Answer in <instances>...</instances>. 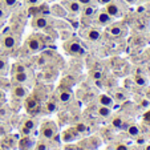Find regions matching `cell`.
<instances>
[{
  "label": "cell",
  "instance_id": "1",
  "mask_svg": "<svg viewBox=\"0 0 150 150\" xmlns=\"http://www.w3.org/2000/svg\"><path fill=\"white\" fill-rule=\"evenodd\" d=\"M57 133H59V129L54 121H44L40 125V137L45 141L53 139Z\"/></svg>",
  "mask_w": 150,
  "mask_h": 150
},
{
  "label": "cell",
  "instance_id": "2",
  "mask_svg": "<svg viewBox=\"0 0 150 150\" xmlns=\"http://www.w3.org/2000/svg\"><path fill=\"white\" fill-rule=\"evenodd\" d=\"M19 42H20V36L12 32V33H7L1 37V40H0V47H3L7 51H13V49L19 45Z\"/></svg>",
  "mask_w": 150,
  "mask_h": 150
},
{
  "label": "cell",
  "instance_id": "3",
  "mask_svg": "<svg viewBox=\"0 0 150 150\" xmlns=\"http://www.w3.org/2000/svg\"><path fill=\"white\" fill-rule=\"evenodd\" d=\"M25 45L31 53H37V52H40L44 48V40H42V37L40 35H31L27 39Z\"/></svg>",
  "mask_w": 150,
  "mask_h": 150
},
{
  "label": "cell",
  "instance_id": "4",
  "mask_svg": "<svg viewBox=\"0 0 150 150\" xmlns=\"http://www.w3.org/2000/svg\"><path fill=\"white\" fill-rule=\"evenodd\" d=\"M106 33L112 37H124L126 35V27L122 23H112L106 27Z\"/></svg>",
  "mask_w": 150,
  "mask_h": 150
},
{
  "label": "cell",
  "instance_id": "5",
  "mask_svg": "<svg viewBox=\"0 0 150 150\" xmlns=\"http://www.w3.org/2000/svg\"><path fill=\"white\" fill-rule=\"evenodd\" d=\"M104 11L106 12L109 16L113 17V19H120V17L122 16V8L120 7L118 3L114 1V0H112L110 3H108V4H105Z\"/></svg>",
  "mask_w": 150,
  "mask_h": 150
},
{
  "label": "cell",
  "instance_id": "6",
  "mask_svg": "<svg viewBox=\"0 0 150 150\" xmlns=\"http://www.w3.org/2000/svg\"><path fill=\"white\" fill-rule=\"evenodd\" d=\"M113 20H114L113 17L109 16V15L106 13L104 9L94 13V21H96V24L98 27H108V25H110V24L113 23Z\"/></svg>",
  "mask_w": 150,
  "mask_h": 150
},
{
  "label": "cell",
  "instance_id": "7",
  "mask_svg": "<svg viewBox=\"0 0 150 150\" xmlns=\"http://www.w3.org/2000/svg\"><path fill=\"white\" fill-rule=\"evenodd\" d=\"M64 49L68 52L69 54L72 56H79V54L82 53V47H81V42L77 41V40H71V41H67L64 44Z\"/></svg>",
  "mask_w": 150,
  "mask_h": 150
},
{
  "label": "cell",
  "instance_id": "8",
  "mask_svg": "<svg viewBox=\"0 0 150 150\" xmlns=\"http://www.w3.org/2000/svg\"><path fill=\"white\" fill-rule=\"evenodd\" d=\"M80 136H81V134H80L73 126H72V127H68V129H65V130L62 132L61 133V139H62V142L69 144V142H73V141H76V139H79Z\"/></svg>",
  "mask_w": 150,
  "mask_h": 150
},
{
  "label": "cell",
  "instance_id": "9",
  "mask_svg": "<svg viewBox=\"0 0 150 150\" xmlns=\"http://www.w3.org/2000/svg\"><path fill=\"white\" fill-rule=\"evenodd\" d=\"M62 6L67 11H69L72 15H79L81 13V9H82V6L77 1V0H64L62 1Z\"/></svg>",
  "mask_w": 150,
  "mask_h": 150
},
{
  "label": "cell",
  "instance_id": "10",
  "mask_svg": "<svg viewBox=\"0 0 150 150\" xmlns=\"http://www.w3.org/2000/svg\"><path fill=\"white\" fill-rule=\"evenodd\" d=\"M31 25L36 29H45L49 25V19L47 16H44V15H37V16H35L32 19Z\"/></svg>",
  "mask_w": 150,
  "mask_h": 150
},
{
  "label": "cell",
  "instance_id": "11",
  "mask_svg": "<svg viewBox=\"0 0 150 150\" xmlns=\"http://www.w3.org/2000/svg\"><path fill=\"white\" fill-rule=\"evenodd\" d=\"M11 93L15 98L23 100V98H27V97H28V89H27L23 84H16L12 86Z\"/></svg>",
  "mask_w": 150,
  "mask_h": 150
},
{
  "label": "cell",
  "instance_id": "12",
  "mask_svg": "<svg viewBox=\"0 0 150 150\" xmlns=\"http://www.w3.org/2000/svg\"><path fill=\"white\" fill-rule=\"evenodd\" d=\"M102 32L100 28H96V27H91V28L85 29V37L89 40V41H98L101 40Z\"/></svg>",
  "mask_w": 150,
  "mask_h": 150
},
{
  "label": "cell",
  "instance_id": "13",
  "mask_svg": "<svg viewBox=\"0 0 150 150\" xmlns=\"http://www.w3.org/2000/svg\"><path fill=\"white\" fill-rule=\"evenodd\" d=\"M35 144H36L35 138H32L31 136H24L19 142V149L20 150H33Z\"/></svg>",
  "mask_w": 150,
  "mask_h": 150
},
{
  "label": "cell",
  "instance_id": "14",
  "mask_svg": "<svg viewBox=\"0 0 150 150\" xmlns=\"http://www.w3.org/2000/svg\"><path fill=\"white\" fill-rule=\"evenodd\" d=\"M97 104L101 105V106H108V108H113L114 105V100L112 96L106 93H101L98 97H97Z\"/></svg>",
  "mask_w": 150,
  "mask_h": 150
},
{
  "label": "cell",
  "instance_id": "15",
  "mask_svg": "<svg viewBox=\"0 0 150 150\" xmlns=\"http://www.w3.org/2000/svg\"><path fill=\"white\" fill-rule=\"evenodd\" d=\"M12 80L15 84H25L28 81V73H27V71L12 72Z\"/></svg>",
  "mask_w": 150,
  "mask_h": 150
},
{
  "label": "cell",
  "instance_id": "16",
  "mask_svg": "<svg viewBox=\"0 0 150 150\" xmlns=\"http://www.w3.org/2000/svg\"><path fill=\"white\" fill-rule=\"evenodd\" d=\"M9 71V60L7 56L4 54H0V74L1 76H6Z\"/></svg>",
  "mask_w": 150,
  "mask_h": 150
},
{
  "label": "cell",
  "instance_id": "17",
  "mask_svg": "<svg viewBox=\"0 0 150 150\" xmlns=\"http://www.w3.org/2000/svg\"><path fill=\"white\" fill-rule=\"evenodd\" d=\"M96 114L98 117H101V118H109V117L112 116V108L98 105V108L96 109Z\"/></svg>",
  "mask_w": 150,
  "mask_h": 150
},
{
  "label": "cell",
  "instance_id": "18",
  "mask_svg": "<svg viewBox=\"0 0 150 150\" xmlns=\"http://www.w3.org/2000/svg\"><path fill=\"white\" fill-rule=\"evenodd\" d=\"M72 98V91L71 89H62L59 93V101L61 104H68Z\"/></svg>",
  "mask_w": 150,
  "mask_h": 150
},
{
  "label": "cell",
  "instance_id": "19",
  "mask_svg": "<svg viewBox=\"0 0 150 150\" xmlns=\"http://www.w3.org/2000/svg\"><path fill=\"white\" fill-rule=\"evenodd\" d=\"M96 7L93 6V4H91V6H84L81 9V13L84 15L85 17H91V16H94V13H96Z\"/></svg>",
  "mask_w": 150,
  "mask_h": 150
},
{
  "label": "cell",
  "instance_id": "20",
  "mask_svg": "<svg viewBox=\"0 0 150 150\" xmlns=\"http://www.w3.org/2000/svg\"><path fill=\"white\" fill-rule=\"evenodd\" d=\"M37 106H39V102H37V100L35 98V97H29V98H27L25 108H27V110L28 112H33Z\"/></svg>",
  "mask_w": 150,
  "mask_h": 150
},
{
  "label": "cell",
  "instance_id": "21",
  "mask_svg": "<svg viewBox=\"0 0 150 150\" xmlns=\"http://www.w3.org/2000/svg\"><path fill=\"white\" fill-rule=\"evenodd\" d=\"M126 132L129 136L137 137V136H139V126L137 124H130L126 126Z\"/></svg>",
  "mask_w": 150,
  "mask_h": 150
},
{
  "label": "cell",
  "instance_id": "22",
  "mask_svg": "<svg viewBox=\"0 0 150 150\" xmlns=\"http://www.w3.org/2000/svg\"><path fill=\"white\" fill-rule=\"evenodd\" d=\"M21 127H24V129H28L29 132H32L36 127V121L32 118H27L24 120L23 122H21Z\"/></svg>",
  "mask_w": 150,
  "mask_h": 150
},
{
  "label": "cell",
  "instance_id": "23",
  "mask_svg": "<svg viewBox=\"0 0 150 150\" xmlns=\"http://www.w3.org/2000/svg\"><path fill=\"white\" fill-rule=\"evenodd\" d=\"M7 16H8V8H7L3 1L0 0V21L3 23L4 20L7 19Z\"/></svg>",
  "mask_w": 150,
  "mask_h": 150
},
{
  "label": "cell",
  "instance_id": "24",
  "mask_svg": "<svg viewBox=\"0 0 150 150\" xmlns=\"http://www.w3.org/2000/svg\"><path fill=\"white\" fill-rule=\"evenodd\" d=\"M112 125H113V127H116V129H122V127H125L124 118H122V117H114V118L112 120Z\"/></svg>",
  "mask_w": 150,
  "mask_h": 150
},
{
  "label": "cell",
  "instance_id": "25",
  "mask_svg": "<svg viewBox=\"0 0 150 150\" xmlns=\"http://www.w3.org/2000/svg\"><path fill=\"white\" fill-rule=\"evenodd\" d=\"M73 127L76 129L77 132H79L80 134L86 133V130H88V125L84 124V122H77V124H74V125H73Z\"/></svg>",
  "mask_w": 150,
  "mask_h": 150
},
{
  "label": "cell",
  "instance_id": "26",
  "mask_svg": "<svg viewBox=\"0 0 150 150\" xmlns=\"http://www.w3.org/2000/svg\"><path fill=\"white\" fill-rule=\"evenodd\" d=\"M134 82H136V85H138V86H146L147 80H146V77H144L142 74H137V76L134 77Z\"/></svg>",
  "mask_w": 150,
  "mask_h": 150
},
{
  "label": "cell",
  "instance_id": "27",
  "mask_svg": "<svg viewBox=\"0 0 150 150\" xmlns=\"http://www.w3.org/2000/svg\"><path fill=\"white\" fill-rule=\"evenodd\" d=\"M45 108H47V110H48L49 113H52V112H56V110H57V104H56V101H54V100H49V101H47Z\"/></svg>",
  "mask_w": 150,
  "mask_h": 150
},
{
  "label": "cell",
  "instance_id": "28",
  "mask_svg": "<svg viewBox=\"0 0 150 150\" xmlns=\"http://www.w3.org/2000/svg\"><path fill=\"white\" fill-rule=\"evenodd\" d=\"M35 150H49V145L44 141H39L35 144Z\"/></svg>",
  "mask_w": 150,
  "mask_h": 150
},
{
  "label": "cell",
  "instance_id": "29",
  "mask_svg": "<svg viewBox=\"0 0 150 150\" xmlns=\"http://www.w3.org/2000/svg\"><path fill=\"white\" fill-rule=\"evenodd\" d=\"M1 1H3L4 6H6L8 9L9 8H13V7L17 4V0H1Z\"/></svg>",
  "mask_w": 150,
  "mask_h": 150
},
{
  "label": "cell",
  "instance_id": "30",
  "mask_svg": "<svg viewBox=\"0 0 150 150\" xmlns=\"http://www.w3.org/2000/svg\"><path fill=\"white\" fill-rule=\"evenodd\" d=\"M114 150H129V147H127V145L122 144V142H118V144H116V146H114Z\"/></svg>",
  "mask_w": 150,
  "mask_h": 150
},
{
  "label": "cell",
  "instance_id": "31",
  "mask_svg": "<svg viewBox=\"0 0 150 150\" xmlns=\"http://www.w3.org/2000/svg\"><path fill=\"white\" fill-rule=\"evenodd\" d=\"M80 4H81L82 7L84 6H91V4H93V0H77Z\"/></svg>",
  "mask_w": 150,
  "mask_h": 150
},
{
  "label": "cell",
  "instance_id": "32",
  "mask_svg": "<svg viewBox=\"0 0 150 150\" xmlns=\"http://www.w3.org/2000/svg\"><path fill=\"white\" fill-rule=\"evenodd\" d=\"M93 77H94L96 80H100V79L102 77V73H101V72L97 71V72H94V73H93Z\"/></svg>",
  "mask_w": 150,
  "mask_h": 150
},
{
  "label": "cell",
  "instance_id": "33",
  "mask_svg": "<svg viewBox=\"0 0 150 150\" xmlns=\"http://www.w3.org/2000/svg\"><path fill=\"white\" fill-rule=\"evenodd\" d=\"M144 118H145V121H146V122H150V110L146 112V114L144 116Z\"/></svg>",
  "mask_w": 150,
  "mask_h": 150
},
{
  "label": "cell",
  "instance_id": "34",
  "mask_svg": "<svg viewBox=\"0 0 150 150\" xmlns=\"http://www.w3.org/2000/svg\"><path fill=\"white\" fill-rule=\"evenodd\" d=\"M97 1H98L100 4H101V6H105V4H108V3H110L112 0H97Z\"/></svg>",
  "mask_w": 150,
  "mask_h": 150
},
{
  "label": "cell",
  "instance_id": "35",
  "mask_svg": "<svg viewBox=\"0 0 150 150\" xmlns=\"http://www.w3.org/2000/svg\"><path fill=\"white\" fill-rule=\"evenodd\" d=\"M27 1H28L31 6H36V4H39L40 0H27Z\"/></svg>",
  "mask_w": 150,
  "mask_h": 150
},
{
  "label": "cell",
  "instance_id": "36",
  "mask_svg": "<svg viewBox=\"0 0 150 150\" xmlns=\"http://www.w3.org/2000/svg\"><path fill=\"white\" fill-rule=\"evenodd\" d=\"M124 1L127 4H136L137 3V0H124Z\"/></svg>",
  "mask_w": 150,
  "mask_h": 150
},
{
  "label": "cell",
  "instance_id": "37",
  "mask_svg": "<svg viewBox=\"0 0 150 150\" xmlns=\"http://www.w3.org/2000/svg\"><path fill=\"white\" fill-rule=\"evenodd\" d=\"M3 101H4V92L0 91V102H3Z\"/></svg>",
  "mask_w": 150,
  "mask_h": 150
},
{
  "label": "cell",
  "instance_id": "38",
  "mask_svg": "<svg viewBox=\"0 0 150 150\" xmlns=\"http://www.w3.org/2000/svg\"><path fill=\"white\" fill-rule=\"evenodd\" d=\"M145 150H150V145H146V146H145Z\"/></svg>",
  "mask_w": 150,
  "mask_h": 150
}]
</instances>
